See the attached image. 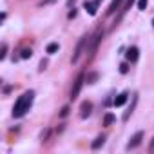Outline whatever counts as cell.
<instances>
[{"label":"cell","instance_id":"20","mask_svg":"<svg viewBox=\"0 0 154 154\" xmlns=\"http://www.w3.org/2000/svg\"><path fill=\"white\" fill-rule=\"evenodd\" d=\"M67 114H69V105H65V107L62 109V112H60V118H65Z\"/></svg>","mask_w":154,"mask_h":154},{"label":"cell","instance_id":"7","mask_svg":"<svg viewBox=\"0 0 154 154\" xmlns=\"http://www.w3.org/2000/svg\"><path fill=\"white\" fill-rule=\"evenodd\" d=\"M125 56H127V60H129V62H136V60H138V56H140V49H138V47H131V49L127 51V54H125Z\"/></svg>","mask_w":154,"mask_h":154},{"label":"cell","instance_id":"1","mask_svg":"<svg viewBox=\"0 0 154 154\" xmlns=\"http://www.w3.org/2000/svg\"><path fill=\"white\" fill-rule=\"evenodd\" d=\"M33 98H35V91H26V93L17 100V103H15V107H13V116H15V118L24 116V114L29 111V107H31V103H33Z\"/></svg>","mask_w":154,"mask_h":154},{"label":"cell","instance_id":"24","mask_svg":"<svg viewBox=\"0 0 154 154\" xmlns=\"http://www.w3.org/2000/svg\"><path fill=\"white\" fill-rule=\"evenodd\" d=\"M149 150H150V152L154 150V138H152V141H150V147H149Z\"/></svg>","mask_w":154,"mask_h":154},{"label":"cell","instance_id":"15","mask_svg":"<svg viewBox=\"0 0 154 154\" xmlns=\"http://www.w3.org/2000/svg\"><path fill=\"white\" fill-rule=\"evenodd\" d=\"M132 4H134V0H127V2H125V6H123V9H122V13H120V18H122V17H123V15H125L129 9H131V6H132Z\"/></svg>","mask_w":154,"mask_h":154},{"label":"cell","instance_id":"9","mask_svg":"<svg viewBox=\"0 0 154 154\" xmlns=\"http://www.w3.org/2000/svg\"><path fill=\"white\" fill-rule=\"evenodd\" d=\"M127 100H129V93H122V94H118L116 100H114V107H122Z\"/></svg>","mask_w":154,"mask_h":154},{"label":"cell","instance_id":"16","mask_svg":"<svg viewBox=\"0 0 154 154\" xmlns=\"http://www.w3.org/2000/svg\"><path fill=\"white\" fill-rule=\"evenodd\" d=\"M98 80V72H91V74H87V84H94Z\"/></svg>","mask_w":154,"mask_h":154},{"label":"cell","instance_id":"14","mask_svg":"<svg viewBox=\"0 0 154 154\" xmlns=\"http://www.w3.org/2000/svg\"><path fill=\"white\" fill-rule=\"evenodd\" d=\"M58 49H60V45H58L56 42H53V44H49V45H47V49H45V51H47L49 54H54Z\"/></svg>","mask_w":154,"mask_h":154},{"label":"cell","instance_id":"21","mask_svg":"<svg viewBox=\"0 0 154 154\" xmlns=\"http://www.w3.org/2000/svg\"><path fill=\"white\" fill-rule=\"evenodd\" d=\"M127 71H129V65H127V63H122V65H120V72H122V74H125Z\"/></svg>","mask_w":154,"mask_h":154},{"label":"cell","instance_id":"23","mask_svg":"<svg viewBox=\"0 0 154 154\" xmlns=\"http://www.w3.org/2000/svg\"><path fill=\"white\" fill-rule=\"evenodd\" d=\"M45 65H47V62H44V60H42V63H40V71H44V69H45Z\"/></svg>","mask_w":154,"mask_h":154},{"label":"cell","instance_id":"8","mask_svg":"<svg viewBox=\"0 0 154 154\" xmlns=\"http://www.w3.org/2000/svg\"><path fill=\"white\" fill-rule=\"evenodd\" d=\"M136 102H138V94H134L132 96V103H131V107L125 111V114H123V122H127L129 118H131V114H132V111H134V107H136Z\"/></svg>","mask_w":154,"mask_h":154},{"label":"cell","instance_id":"5","mask_svg":"<svg viewBox=\"0 0 154 154\" xmlns=\"http://www.w3.org/2000/svg\"><path fill=\"white\" fill-rule=\"evenodd\" d=\"M103 38V29H96V33H94V36H93V40H91V49H89V56H93L94 54V51H96V47H98V44H100V40Z\"/></svg>","mask_w":154,"mask_h":154},{"label":"cell","instance_id":"12","mask_svg":"<svg viewBox=\"0 0 154 154\" xmlns=\"http://www.w3.org/2000/svg\"><path fill=\"white\" fill-rule=\"evenodd\" d=\"M103 143H105V136H98V138H96V140L91 143V149H93V150H98V149H100Z\"/></svg>","mask_w":154,"mask_h":154},{"label":"cell","instance_id":"13","mask_svg":"<svg viewBox=\"0 0 154 154\" xmlns=\"http://www.w3.org/2000/svg\"><path fill=\"white\" fill-rule=\"evenodd\" d=\"M114 122H116V116H114L112 112H107V114L103 116V125H105V127H109V125H112Z\"/></svg>","mask_w":154,"mask_h":154},{"label":"cell","instance_id":"18","mask_svg":"<svg viewBox=\"0 0 154 154\" xmlns=\"http://www.w3.org/2000/svg\"><path fill=\"white\" fill-rule=\"evenodd\" d=\"M147 4H149V0H138V9H141V11H145V8H147Z\"/></svg>","mask_w":154,"mask_h":154},{"label":"cell","instance_id":"17","mask_svg":"<svg viewBox=\"0 0 154 154\" xmlns=\"http://www.w3.org/2000/svg\"><path fill=\"white\" fill-rule=\"evenodd\" d=\"M31 56H33V51H31V49H24L22 54H20V58H24V60H27V58H31Z\"/></svg>","mask_w":154,"mask_h":154},{"label":"cell","instance_id":"10","mask_svg":"<svg viewBox=\"0 0 154 154\" xmlns=\"http://www.w3.org/2000/svg\"><path fill=\"white\" fill-rule=\"evenodd\" d=\"M91 109H93V103H91V102H84V103H82V114H80V116L85 120V118L91 114Z\"/></svg>","mask_w":154,"mask_h":154},{"label":"cell","instance_id":"25","mask_svg":"<svg viewBox=\"0 0 154 154\" xmlns=\"http://www.w3.org/2000/svg\"><path fill=\"white\" fill-rule=\"evenodd\" d=\"M152 27H154V20H152Z\"/></svg>","mask_w":154,"mask_h":154},{"label":"cell","instance_id":"2","mask_svg":"<svg viewBox=\"0 0 154 154\" xmlns=\"http://www.w3.org/2000/svg\"><path fill=\"white\" fill-rule=\"evenodd\" d=\"M87 42H89V36H87V35H84V36L80 38V42L76 44V49H74V53H72V58H71V62H72V63H78L80 56H82V54H84V51H85V45H87Z\"/></svg>","mask_w":154,"mask_h":154},{"label":"cell","instance_id":"26","mask_svg":"<svg viewBox=\"0 0 154 154\" xmlns=\"http://www.w3.org/2000/svg\"><path fill=\"white\" fill-rule=\"evenodd\" d=\"M98 2H100V0H98Z\"/></svg>","mask_w":154,"mask_h":154},{"label":"cell","instance_id":"11","mask_svg":"<svg viewBox=\"0 0 154 154\" xmlns=\"http://www.w3.org/2000/svg\"><path fill=\"white\" fill-rule=\"evenodd\" d=\"M122 2H123V0H112L111 6H109V9H107V15H114V11H118V9H120Z\"/></svg>","mask_w":154,"mask_h":154},{"label":"cell","instance_id":"4","mask_svg":"<svg viewBox=\"0 0 154 154\" xmlns=\"http://www.w3.org/2000/svg\"><path fill=\"white\" fill-rule=\"evenodd\" d=\"M143 136H145V134H143L141 131H138V132L129 140V143H127V150H132V149L140 147V145H141V141H143Z\"/></svg>","mask_w":154,"mask_h":154},{"label":"cell","instance_id":"3","mask_svg":"<svg viewBox=\"0 0 154 154\" xmlns=\"http://www.w3.org/2000/svg\"><path fill=\"white\" fill-rule=\"evenodd\" d=\"M82 85H84V74H80L78 78L74 80V85H72V89H71V100H76V98H78V94H80V91H82Z\"/></svg>","mask_w":154,"mask_h":154},{"label":"cell","instance_id":"19","mask_svg":"<svg viewBox=\"0 0 154 154\" xmlns=\"http://www.w3.org/2000/svg\"><path fill=\"white\" fill-rule=\"evenodd\" d=\"M6 54H8V44H2V53H0V58H6Z\"/></svg>","mask_w":154,"mask_h":154},{"label":"cell","instance_id":"6","mask_svg":"<svg viewBox=\"0 0 154 154\" xmlns=\"http://www.w3.org/2000/svg\"><path fill=\"white\" fill-rule=\"evenodd\" d=\"M84 8L87 9L89 15H96V9H98V0H85Z\"/></svg>","mask_w":154,"mask_h":154},{"label":"cell","instance_id":"22","mask_svg":"<svg viewBox=\"0 0 154 154\" xmlns=\"http://www.w3.org/2000/svg\"><path fill=\"white\" fill-rule=\"evenodd\" d=\"M76 17V9L72 8V11H69V18H74Z\"/></svg>","mask_w":154,"mask_h":154}]
</instances>
